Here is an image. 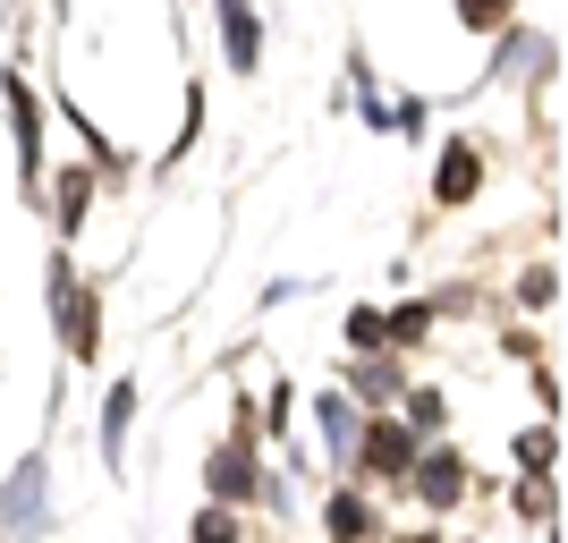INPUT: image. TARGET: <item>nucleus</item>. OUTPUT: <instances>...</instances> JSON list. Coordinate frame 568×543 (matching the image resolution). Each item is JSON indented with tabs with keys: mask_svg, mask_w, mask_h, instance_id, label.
Masks as SVG:
<instances>
[{
	"mask_svg": "<svg viewBox=\"0 0 568 543\" xmlns=\"http://www.w3.org/2000/svg\"><path fill=\"white\" fill-rule=\"evenodd\" d=\"M365 459H374L382 475H407V459H416V442H407L399 425H374V442H365Z\"/></svg>",
	"mask_w": 568,
	"mask_h": 543,
	"instance_id": "1",
	"label": "nucleus"
},
{
	"mask_svg": "<svg viewBox=\"0 0 568 543\" xmlns=\"http://www.w3.org/2000/svg\"><path fill=\"white\" fill-rule=\"evenodd\" d=\"M458 9H467V26H500L509 18V0H458Z\"/></svg>",
	"mask_w": 568,
	"mask_h": 543,
	"instance_id": "9",
	"label": "nucleus"
},
{
	"mask_svg": "<svg viewBox=\"0 0 568 543\" xmlns=\"http://www.w3.org/2000/svg\"><path fill=\"white\" fill-rule=\"evenodd\" d=\"M475 179H484V170H475V153H467V144H450V162H442V204H467Z\"/></svg>",
	"mask_w": 568,
	"mask_h": 543,
	"instance_id": "2",
	"label": "nucleus"
},
{
	"mask_svg": "<svg viewBox=\"0 0 568 543\" xmlns=\"http://www.w3.org/2000/svg\"><path fill=\"white\" fill-rule=\"evenodd\" d=\"M77 213H85V179L69 170V179H60V221H77Z\"/></svg>",
	"mask_w": 568,
	"mask_h": 543,
	"instance_id": "10",
	"label": "nucleus"
},
{
	"mask_svg": "<svg viewBox=\"0 0 568 543\" xmlns=\"http://www.w3.org/2000/svg\"><path fill=\"white\" fill-rule=\"evenodd\" d=\"M458 475H467V467H458V459H433V467H425V501H433V510H450V501L467 493Z\"/></svg>",
	"mask_w": 568,
	"mask_h": 543,
	"instance_id": "4",
	"label": "nucleus"
},
{
	"mask_svg": "<svg viewBox=\"0 0 568 543\" xmlns=\"http://www.w3.org/2000/svg\"><path fill=\"white\" fill-rule=\"evenodd\" d=\"M332 526H339V535H365V501L339 493V501H332Z\"/></svg>",
	"mask_w": 568,
	"mask_h": 543,
	"instance_id": "8",
	"label": "nucleus"
},
{
	"mask_svg": "<svg viewBox=\"0 0 568 543\" xmlns=\"http://www.w3.org/2000/svg\"><path fill=\"white\" fill-rule=\"evenodd\" d=\"M416 543H433V535H416Z\"/></svg>",
	"mask_w": 568,
	"mask_h": 543,
	"instance_id": "12",
	"label": "nucleus"
},
{
	"mask_svg": "<svg viewBox=\"0 0 568 543\" xmlns=\"http://www.w3.org/2000/svg\"><path fill=\"white\" fill-rule=\"evenodd\" d=\"M323 442H332V450H356V408L339 400V391L323 400Z\"/></svg>",
	"mask_w": 568,
	"mask_h": 543,
	"instance_id": "5",
	"label": "nucleus"
},
{
	"mask_svg": "<svg viewBox=\"0 0 568 543\" xmlns=\"http://www.w3.org/2000/svg\"><path fill=\"white\" fill-rule=\"evenodd\" d=\"M213 493H221V501L255 493V475H246V450H221V459H213Z\"/></svg>",
	"mask_w": 568,
	"mask_h": 543,
	"instance_id": "3",
	"label": "nucleus"
},
{
	"mask_svg": "<svg viewBox=\"0 0 568 543\" xmlns=\"http://www.w3.org/2000/svg\"><path fill=\"white\" fill-rule=\"evenodd\" d=\"M128 408H136V391L119 382V391H111V425H102V450H111V459H119V442H128Z\"/></svg>",
	"mask_w": 568,
	"mask_h": 543,
	"instance_id": "6",
	"label": "nucleus"
},
{
	"mask_svg": "<svg viewBox=\"0 0 568 543\" xmlns=\"http://www.w3.org/2000/svg\"><path fill=\"white\" fill-rule=\"evenodd\" d=\"M348 340L356 349H382V314H348Z\"/></svg>",
	"mask_w": 568,
	"mask_h": 543,
	"instance_id": "11",
	"label": "nucleus"
},
{
	"mask_svg": "<svg viewBox=\"0 0 568 543\" xmlns=\"http://www.w3.org/2000/svg\"><path fill=\"white\" fill-rule=\"evenodd\" d=\"M230 60L255 69V18H246V9H230Z\"/></svg>",
	"mask_w": 568,
	"mask_h": 543,
	"instance_id": "7",
	"label": "nucleus"
}]
</instances>
